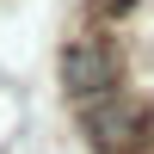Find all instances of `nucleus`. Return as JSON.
I'll use <instances>...</instances> for the list:
<instances>
[{
	"label": "nucleus",
	"instance_id": "1",
	"mask_svg": "<svg viewBox=\"0 0 154 154\" xmlns=\"http://www.w3.org/2000/svg\"><path fill=\"white\" fill-rule=\"evenodd\" d=\"M74 111H80V130L93 136L99 154H148L154 148V105L136 86H117L105 99H86Z\"/></svg>",
	"mask_w": 154,
	"mask_h": 154
},
{
	"label": "nucleus",
	"instance_id": "2",
	"mask_svg": "<svg viewBox=\"0 0 154 154\" xmlns=\"http://www.w3.org/2000/svg\"><path fill=\"white\" fill-rule=\"evenodd\" d=\"M62 86H68L74 105H86V99H105L123 86V49L111 43V37H74L68 49H62Z\"/></svg>",
	"mask_w": 154,
	"mask_h": 154
}]
</instances>
